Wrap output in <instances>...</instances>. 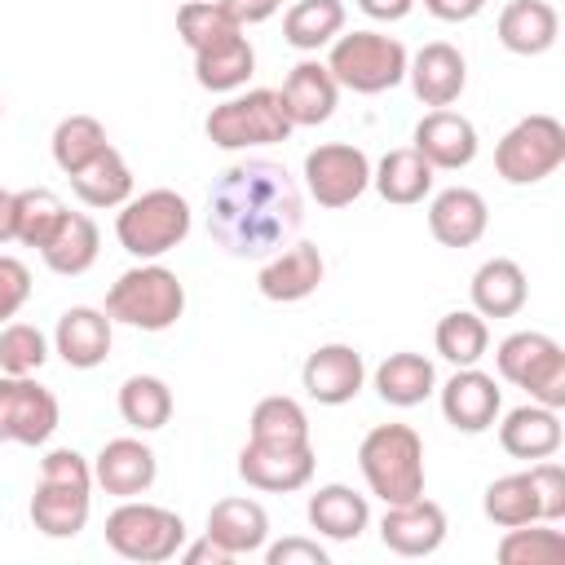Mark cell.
Listing matches in <instances>:
<instances>
[{"mask_svg":"<svg viewBox=\"0 0 565 565\" xmlns=\"http://www.w3.org/2000/svg\"><path fill=\"white\" fill-rule=\"evenodd\" d=\"M305 221V194L278 159L230 163L207 194V234L238 260H265L296 238Z\"/></svg>","mask_w":565,"mask_h":565,"instance_id":"cell-1","label":"cell"},{"mask_svg":"<svg viewBox=\"0 0 565 565\" xmlns=\"http://www.w3.org/2000/svg\"><path fill=\"white\" fill-rule=\"evenodd\" d=\"M93 512V459L71 446H53L40 459V481L31 494V525L44 539H75Z\"/></svg>","mask_w":565,"mask_h":565,"instance_id":"cell-2","label":"cell"},{"mask_svg":"<svg viewBox=\"0 0 565 565\" xmlns=\"http://www.w3.org/2000/svg\"><path fill=\"white\" fill-rule=\"evenodd\" d=\"M358 468L384 508L424 494V441L411 424H375L358 441Z\"/></svg>","mask_w":565,"mask_h":565,"instance_id":"cell-3","label":"cell"},{"mask_svg":"<svg viewBox=\"0 0 565 565\" xmlns=\"http://www.w3.org/2000/svg\"><path fill=\"white\" fill-rule=\"evenodd\" d=\"M106 313H110V322H124L137 331H168L185 313V282L168 265L141 260L110 282Z\"/></svg>","mask_w":565,"mask_h":565,"instance_id":"cell-4","label":"cell"},{"mask_svg":"<svg viewBox=\"0 0 565 565\" xmlns=\"http://www.w3.org/2000/svg\"><path fill=\"white\" fill-rule=\"evenodd\" d=\"M327 71L340 88L349 93H362V97H375V93H388L406 79V44L397 35H384V31H340L331 44H327Z\"/></svg>","mask_w":565,"mask_h":565,"instance_id":"cell-5","label":"cell"},{"mask_svg":"<svg viewBox=\"0 0 565 565\" xmlns=\"http://www.w3.org/2000/svg\"><path fill=\"white\" fill-rule=\"evenodd\" d=\"M190 225H194V212H190L185 194H177V190H168V185H154V190H146V194H132V199L119 207V216H115V238H119V247H124L128 256H137V260H159V256H168L172 247L185 243Z\"/></svg>","mask_w":565,"mask_h":565,"instance_id":"cell-6","label":"cell"},{"mask_svg":"<svg viewBox=\"0 0 565 565\" xmlns=\"http://www.w3.org/2000/svg\"><path fill=\"white\" fill-rule=\"evenodd\" d=\"M106 547L137 565L172 561L185 543V521L172 508L146 503V499H119V508L106 516Z\"/></svg>","mask_w":565,"mask_h":565,"instance_id":"cell-7","label":"cell"},{"mask_svg":"<svg viewBox=\"0 0 565 565\" xmlns=\"http://www.w3.org/2000/svg\"><path fill=\"white\" fill-rule=\"evenodd\" d=\"M203 132L216 150H247V146H274L291 137V119L282 110L278 88H247L238 97H225L207 110Z\"/></svg>","mask_w":565,"mask_h":565,"instance_id":"cell-8","label":"cell"},{"mask_svg":"<svg viewBox=\"0 0 565 565\" xmlns=\"http://www.w3.org/2000/svg\"><path fill=\"white\" fill-rule=\"evenodd\" d=\"M499 380L512 388H525L530 402H543L552 411L565 406V349L547 331H512L494 349Z\"/></svg>","mask_w":565,"mask_h":565,"instance_id":"cell-9","label":"cell"},{"mask_svg":"<svg viewBox=\"0 0 565 565\" xmlns=\"http://www.w3.org/2000/svg\"><path fill=\"white\" fill-rule=\"evenodd\" d=\"M561 163H565V124L556 115H525L494 146V172L508 185H539Z\"/></svg>","mask_w":565,"mask_h":565,"instance_id":"cell-10","label":"cell"},{"mask_svg":"<svg viewBox=\"0 0 565 565\" xmlns=\"http://www.w3.org/2000/svg\"><path fill=\"white\" fill-rule=\"evenodd\" d=\"M371 185V159L366 150L349 141H322L305 154V190L313 194L318 207H349L366 194Z\"/></svg>","mask_w":565,"mask_h":565,"instance_id":"cell-11","label":"cell"},{"mask_svg":"<svg viewBox=\"0 0 565 565\" xmlns=\"http://www.w3.org/2000/svg\"><path fill=\"white\" fill-rule=\"evenodd\" d=\"M62 406L53 388L35 384V375H0V441L9 446H44L57 433Z\"/></svg>","mask_w":565,"mask_h":565,"instance_id":"cell-12","label":"cell"},{"mask_svg":"<svg viewBox=\"0 0 565 565\" xmlns=\"http://www.w3.org/2000/svg\"><path fill=\"white\" fill-rule=\"evenodd\" d=\"M437 402H441L446 424L455 433H468V437L494 428L503 415V388L481 366H455V375L437 388Z\"/></svg>","mask_w":565,"mask_h":565,"instance_id":"cell-13","label":"cell"},{"mask_svg":"<svg viewBox=\"0 0 565 565\" xmlns=\"http://www.w3.org/2000/svg\"><path fill=\"white\" fill-rule=\"evenodd\" d=\"M411 150H419L433 172H459V168H468V163L477 159V150H481L477 124H472L468 115L450 110V106H437V110H428V115L415 124Z\"/></svg>","mask_w":565,"mask_h":565,"instance_id":"cell-14","label":"cell"},{"mask_svg":"<svg viewBox=\"0 0 565 565\" xmlns=\"http://www.w3.org/2000/svg\"><path fill=\"white\" fill-rule=\"evenodd\" d=\"M362 384H366V362L353 344H340V340L318 344L300 366V388L318 406H344L362 393Z\"/></svg>","mask_w":565,"mask_h":565,"instance_id":"cell-15","label":"cell"},{"mask_svg":"<svg viewBox=\"0 0 565 565\" xmlns=\"http://www.w3.org/2000/svg\"><path fill=\"white\" fill-rule=\"evenodd\" d=\"M327 278V260L313 243H287L278 247L274 256H265L260 274H256V291L274 305H296V300H309Z\"/></svg>","mask_w":565,"mask_h":565,"instance_id":"cell-16","label":"cell"},{"mask_svg":"<svg viewBox=\"0 0 565 565\" xmlns=\"http://www.w3.org/2000/svg\"><path fill=\"white\" fill-rule=\"evenodd\" d=\"M313 446H260V441H247L238 450V477L252 486V490H265V494H291V490H305L313 481Z\"/></svg>","mask_w":565,"mask_h":565,"instance_id":"cell-17","label":"cell"},{"mask_svg":"<svg viewBox=\"0 0 565 565\" xmlns=\"http://www.w3.org/2000/svg\"><path fill=\"white\" fill-rule=\"evenodd\" d=\"M159 477V459L141 437H110L93 455V486L115 499H141Z\"/></svg>","mask_w":565,"mask_h":565,"instance_id":"cell-18","label":"cell"},{"mask_svg":"<svg viewBox=\"0 0 565 565\" xmlns=\"http://www.w3.org/2000/svg\"><path fill=\"white\" fill-rule=\"evenodd\" d=\"M380 543L393 556H433L446 543V512L433 499H411V503H388L380 516Z\"/></svg>","mask_w":565,"mask_h":565,"instance_id":"cell-19","label":"cell"},{"mask_svg":"<svg viewBox=\"0 0 565 565\" xmlns=\"http://www.w3.org/2000/svg\"><path fill=\"white\" fill-rule=\"evenodd\" d=\"M110 344H115V322L106 309H93V305H71L53 327V353L71 371L102 366L110 358Z\"/></svg>","mask_w":565,"mask_h":565,"instance_id":"cell-20","label":"cell"},{"mask_svg":"<svg viewBox=\"0 0 565 565\" xmlns=\"http://www.w3.org/2000/svg\"><path fill=\"white\" fill-rule=\"evenodd\" d=\"M406 79H411V93L424 102V106H455L468 88V62L455 44L446 40H433L424 44L411 62H406Z\"/></svg>","mask_w":565,"mask_h":565,"instance_id":"cell-21","label":"cell"},{"mask_svg":"<svg viewBox=\"0 0 565 565\" xmlns=\"http://www.w3.org/2000/svg\"><path fill=\"white\" fill-rule=\"evenodd\" d=\"M278 97H282V110H287L291 128H318V124H327V119L335 115L340 84L331 79L327 62L305 57V62H296V66L287 71Z\"/></svg>","mask_w":565,"mask_h":565,"instance_id":"cell-22","label":"cell"},{"mask_svg":"<svg viewBox=\"0 0 565 565\" xmlns=\"http://www.w3.org/2000/svg\"><path fill=\"white\" fill-rule=\"evenodd\" d=\"M490 225V207L472 185H446L428 203V234L441 247H472Z\"/></svg>","mask_w":565,"mask_h":565,"instance_id":"cell-23","label":"cell"},{"mask_svg":"<svg viewBox=\"0 0 565 565\" xmlns=\"http://www.w3.org/2000/svg\"><path fill=\"white\" fill-rule=\"evenodd\" d=\"M561 13L552 0H508L499 9V44L516 57H539L556 44Z\"/></svg>","mask_w":565,"mask_h":565,"instance_id":"cell-24","label":"cell"},{"mask_svg":"<svg viewBox=\"0 0 565 565\" xmlns=\"http://www.w3.org/2000/svg\"><path fill=\"white\" fill-rule=\"evenodd\" d=\"M468 296H472V309L481 318H516L530 300V282H525V269L512 256H490V260L477 265V274L468 282Z\"/></svg>","mask_w":565,"mask_h":565,"instance_id":"cell-25","label":"cell"},{"mask_svg":"<svg viewBox=\"0 0 565 565\" xmlns=\"http://www.w3.org/2000/svg\"><path fill=\"white\" fill-rule=\"evenodd\" d=\"M561 441H565L561 411H552L543 402H525V406L508 411L499 424V446L512 459H552L561 450Z\"/></svg>","mask_w":565,"mask_h":565,"instance_id":"cell-26","label":"cell"},{"mask_svg":"<svg viewBox=\"0 0 565 565\" xmlns=\"http://www.w3.org/2000/svg\"><path fill=\"white\" fill-rule=\"evenodd\" d=\"M305 516H309V525H313L322 539H331V543H353V539L371 525V503H366V494H358L353 486L327 481V486H318V490L309 494Z\"/></svg>","mask_w":565,"mask_h":565,"instance_id":"cell-27","label":"cell"},{"mask_svg":"<svg viewBox=\"0 0 565 565\" xmlns=\"http://www.w3.org/2000/svg\"><path fill=\"white\" fill-rule=\"evenodd\" d=\"M203 534L216 539L230 556H252V552H260L269 543V512L256 499L230 494V499H216L212 503Z\"/></svg>","mask_w":565,"mask_h":565,"instance_id":"cell-28","label":"cell"},{"mask_svg":"<svg viewBox=\"0 0 565 565\" xmlns=\"http://www.w3.org/2000/svg\"><path fill=\"white\" fill-rule=\"evenodd\" d=\"M252 71H256V49L243 31H234V35L194 53V79L207 93H238L252 79Z\"/></svg>","mask_w":565,"mask_h":565,"instance_id":"cell-29","label":"cell"},{"mask_svg":"<svg viewBox=\"0 0 565 565\" xmlns=\"http://www.w3.org/2000/svg\"><path fill=\"white\" fill-rule=\"evenodd\" d=\"M371 185H375V194H380L384 203L411 207V203H424V199L433 194V168L424 163L419 150L397 146V150H388V154L371 168Z\"/></svg>","mask_w":565,"mask_h":565,"instance_id":"cell-30","label":"cell"},{"mask_svg":"<svg viewBox=\"0 0 565 565\" xmlns=\"http://www.w3.org/2000/svg\"><path fill=\"white\" fill-rule=\"evenodd\" d=\"M371 380H375V393H380L388 406H397V411L419 406V402L433 397V388H437V371H433V362H428L424 353H411V349L388 353V358L375 366Z\"/></svg>","mask_w":565,"mask_h":565,"instance_id":"cell-31","label":"cell"},{"mask_svg":"<svg viewBox=\"0 0 565 565\" xmlns=\"http://www.w3.org/2000/svg\"><path fill=\"white\" fill-rule=\"evenodd\" d=\"M97 252H102V230H97V221L88 212H66V221L57 225V234L40 247L44 265L53 274H62V278L88 274L93 260H97Z\"/></svg>","mask_w":565,"mask_h":565,"instance_id":"cell-32","label":"cell"},{"mask_svg":"<svg viewBox=\"0 0 565 565\" xmlns=\"http://www.w3.org/2000/svg\"><path fill=\"white\" fill-rule=\"evenodd\" d=\"M71 190L84 207H124L132 199V168L115 146H106L97 159L71 172Z\"/></svg>","mask_w":565,"mask_h":565,"instance_id":"cell-33","label":"cell"},{"mask_svg":"<svg viewBox=\"0 0 565 565\" xmlns=\"http://www.w3.org/2000/svg\"><path fill=\"white\" fill-rule=\"evenodd\" d=\"M247 441H260V446H313L305 406L296 397H287V393L260 397L252 406V419H247Z\"/></svg>","mask_w":565,"mask_h":565,"instance_id":"cell-34","label":"cell"},{"mask_svg":"<svg viewBox=\"0 0 565 565\" xmlns=\"http://www.w3.org/2000/svg\"><path fill=\"white\" fill-rule=\"evenodd\" d=\"M344 31V0H296L282 18V40L300 53L327 49Z\"/></svg>","mask_w":565,"mask_h":565,"instance_id":"cell-35","label":"cell"},{"mask_svg":"<svg viewBox=\"0 0 565 565\" xmlns=\"http://www.w3.org/2000/svg\"><path fill=\"white\" fill-rule=\"evenodd\" d=\"M66 203L49 190V185H31V190H13V243L22 247H44L57 225L66 221Z\"/></svg>","mask_w":565,"mask_h":565,"instance_id":"cell-36","label":"cell"},{"mask_svg":"<svg viewBox=\"0 0 565 565\" xmlns=\"http://www.w3.org/2000/svg\"><path fill=\"white\" fill-rule=\"evenodd\" d=\"M433 344L450 366H477L490 349V327L477 309H450L433 327Z\"/></svg>","mask_w":565,"mask_h":565,"instance_id":"cell-37","label":"cell"},{"mask_svg":"<svg viewBox=\"0 0 565 565\" xmlns=\"http://www.w3.org/2000/svg\"><path fill=\"white\" fill-rule=\"evenodd\" d=\"M119 419L137 433H159L172 419V388L159 375H128L119 384Z\"/></svg>","mask_w":565,"mask_h":565,"instance_id":"cell-38","label":"cell"},{"mask_svg":"<svg viewBox=\"0 0 565 565\" xmlns=\"http://www.w3.org/2000/svg\"><path fill=\"white\" fill-rule=\"evenodd\" d=\"M481 512L490 525L499 530H512V525H525V521H543L539 516V499H534V486H530V472H508V477H494L481 494Z\"/></svg>","mask_w":565,"mask_h":565,"instance_id":"cell-39","label":"cell"},{"mask_svg":"<svg viewBox=\"0 0 565 565\" xmlns=\"http://www.w3.org/2000/svg\"><path fill=\"white\" fill-rule=\"evenodd\" d=\"M494 556L503 565H561L565 561V534L552 530V521H525L499 539Z\"/></svg>","mask_w":565,"mask_h":565,"instance_id":"cell-40","label":"cell"},{"mask_svg":"<svg viewBox=\"0 0 565 565\" xmlns=\"http://www.w3.org/2000/svg\"><path fill=\"white\" fill-rule=\"evenodd\" d=\"M106 146H110V141H106V128H102V119H93V115H66V119H57V128H53V137H49L53 163H57L66 177L79 172L88 159H97Z\"/></svg>","mask_w":565,"mask_h":565,"instance_id":"cell-41","label":"cell"},{"mask_svg":"<svg viewBox=\"0 0 565 565\" xmlns=\"http://www.w3.org/2000/svg\"><path fill=\"white\" fill-rule=\"evenodd\" d=\"M234 31H243V26L225 13L221 0H185V4L177 9V35L185 40L190 53H199V49H207V44L234 35Z\"/></svg>","mask_w":565,"mask_h":565,"instance_id":"cell-42","label":"cell"},{"mask_svg":"<svg viewBox=\"0 0 565 565\" xmlns=\"http://www.w3.org/2000/svg\"><path fill=\"white\" fill-rule=\"evenodd\" d=\"M49 362V340L31 322L0 327V375H35Z\"/></svg>","mask_w":565,"mask_h":565,"instance_id":"cell-43","label":"cell"},{"mask_svg":"<svg viewBox=\"0 0 565 565\" xmlns=\"http://www.w3.org/2000/svg\"><path fill=\"white\" fill-rule=\"evenodd\" d=\"M525 472H530V486L539 499V516L556 525L565 516V468L556 459H534Z\"/></svg>","mask_w":565,"mask_h":565,"instance_id":"cell-44","label":"cell"},{"mask_svg":"<svg viewBox=\"0 0 565 565\" xmlns=\"http://www.w3.org/2000/svg\"><path fill=\"white\" fill-rule=\"evenodd\" d=\"M31 300V269L18 260V256H9V252H0V327L9 322V318H18V309Z\"/></svg>","mask_w":565,"mask_h":565,"instance_id":"cell-45","label":"cell"},{"mask_svg":"<svg viewBox=\"0 0 565 565\" xmlns=\"http://www.w3.org/2000/svg\"><path fill=\"white\" fill-rule=\"evenodd\" d=\"M260 552L269 565H327V547L318 539H305V534H291L282 543H265Z\"/></svg>","mask_w":565,"mask_h":565,"instance_id":"cell-46","label":"cell"},{"mask_svg":"<svg viewBox=\"0 0 565 565\" xmlns=\"http://www.w3.org/2000/svg\"><path fill=\"white\" fill-rule=\"evenodd\" d=\"M221 4H225V13H230L238 26H256V22H269L282 0H221Z\"/></svg>","mask_w":565,"mask_h":565,"instance_id":"cell-47","label":"cell"},{"mask_svg":"<svg viewBox=\"0 0 565 565\" xmlns=\"http://www.w3.org/2000/svg\"><path fill=\"white\" fill-rule=\"evenodd\" d=\"M177 556H181L185 565H230V561H234V556H230L216 539H207V534H203L199 543H181V552H177Z\"/></svg>","mask_w":565,"mask_h":565,"instance_id":"cell-48","label":"cell"},{"mask_svg":"<svg viewBox=\"0 0 565 565\" xmlns=\"http://www.w3.org/2000/svg\"><path fill=\"white\" fill-rule=\"evenodd\" d=\"M424 9L437 22H472L486 9V0H424Z\"/></svg>","mask_w":565,"mask_h":565,"instance_id":"cell-49","label":"cell"},{"mask_svg":"<svg viewBox=\"0 0 565 565\" xmlns=\"http://www.w3.org/2000/svg\"><path fill=\"white\" fill-rule=\"evenodd\" d=\"M358 9L375 22H402L415 9V0H358Z\"/></svg>","mask_w":565,"mask_h":565,"instance_id":"cell-50","label":"cell"},{"mask_svg":"<svg viewBox=\"0 0 565 565\" xmlns=\"http://www.w3.org/2000/svg\"><path fill=\"white\" fill-rule=\"evenodd\" d=\"M13 243V190L0 185V247Z\"/></svg>","mask_w":565,"mask_h":565,"instance_id":"cell-51","label":"cell"},{"mask_svg":"<svg viewBox=\"0 0 565 565\" xmlns=\"http://www.w3.org/2000/svg\"><path fill=\"white\" fill-rule=\"evenodd\" d=\"M0 115H4V102H0Z\"/></svg>","mask_w":565,"mask_h":565,"instance_id":"cell-52","label":"cell"}]
</instances>
